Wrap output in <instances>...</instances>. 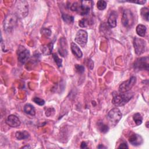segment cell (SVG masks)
I'll use <instances>...</instances> for the list:
<instances>
[{"label": "cell", "mask_w": 149, "mask_h": 149, "mask_svg": "<svg viewBox=\"0 0 149 149\" xmlns=\"http://www.w3.org/2000/svg\"><path fill=\"white\" fill-rule=\"evenodd\" d=\"M90 3H91V1H81L80 2H74L70 6V9L72 11H74L77 12L81 15H86L88 14L90 7L89 5Z\"/></svg>", "instance_id": "obj_1"}, {"label": "cell", "mask_w": 149, "mask_h": 149, "mask_svg": "<svg viewBox=\"0 0 149 149\" xmlns=\"http://www.w3.org/2000/svg\"><path fill=\"white\" fill-rule=\"evenodd\" d=\"M133 97V94L132 93H120L113 95L112 103L115 106H123L127 104Z\"/></svg>", "instance_id": "obj_2"}, {"label": "cell", "mask_w": 149, "mask_h": 149, "mask_svg": "<svg viewBox=\"0 0 149 149\" xmlns=\"http://www.w3.org/2000/svg\"><path fill=\"white\" fill-rule=\"evenodd\" d=\"M17 21V17L15 14H9L5 18L3 22L4 30L9 33L15 27Z\"/></svg>", "instance_id": "obj_3"}, {"label": "cell", "mask_w": 149, "mask_h": 149, "mask_svg": "<svg viewBox=\"0 0 149 149\" xmlns=\"http://www.w3.org/2000/svg\"><path fill=\"white\" fill-rule=\"evenodd\" d=\"M122 113L117 108H115L112 109L108 113L107 118L110 125L115 126L122 118Z\"/></svg>", "instance_id": "obj_4"}, {"label": "cell", "mask_w": 149, "mask_h": 149, "mask_svg": "<svg viewBox=\"0 0 149 149\" xmlns=\"http://www.w3.org/2000/svg\"><path fill=\"white\" fill-rule=\"evenodd\" d=\"M134 23V17L130 9L124 10L122 17V24L127 28L132 27Z\"/></svg>", "instance_id": "obj_5"}, {"label": "cell", "mask_w": 149, "mask_h": 149, "mask_svg": "<svg viewBox=\"0 0 149 149\" xmlns=\"http://www.w3.org/2000/svg\"><path fill=\"white\" fill-rule=\"evenodd\" d=\"M133 45L134 51L137 55H141L146 51L147 44L145 40L142 38L135 37L133 41Z\"/></svg>", "instance_id": "obj_6"}, {"label": "cell", "mask_w": 149, "mask_h": 149, "mask_svg": "<svg viewBox=\"0 0 149 149\" xmlns=\"http://www.w3.org/2000/svg\"><path fill=\"white\" fill-rule=\"evenodd\" d=\"M136 82V77L132 76L129 79L122 83L119 87V91L120 93L128 92L134 86Z\"/></svg>", "instance_id": "obj_7"}, {"label": "cell", "mask_w": 149, "mask_h": 149, "mask_svg": "<svg viewBox=\"0 0 149 149\" xmlns=\"http://www.w3.org/2000/svg\"><path fill=\"white\" fill-rule=\"evenodd\" d=\"M88 34L86 31L84 30H79L75 37V41L81 47H84L87 44Z\"/></svg>", "instance_id": "obj_8"}, {"label": "cell", "mask_w": 149, "mask_h": 149, "mask_svg": "<svg viewBox=\"0 0 149 149\" xmlns=\"http://www.w3.org/2000/svg\"><path fill=\"white\" fill-rule=\"evenodd\" d=\"M134 68L139 70H148V57H142L137 59L133 64Z\"/></svg>", "instance_id": "obj_9"}, {"label": "cell", "mask_w": 149, "mask_h": 149, "mask_svg": "<svg viewBox=\"0 0 149 149\" xmlns=\"http://www.w3.org/2000/svg\"><path fill=\"white\" fill-rule=\"evenodd\" d=\"M16 2L17 13L22 17H25L28 13V3L25 1H19Z\"/></svg>", "instance_id": "obj_10"}, {"label": "cell", "mask_w": 149, "mask_h": 149, "mask_svg": "<svg viewBox=\"0 0 149 149\" xmlns=\"http://www.w3.org/2000/svg\"><path fill=\"white\" fill-rule=\"evenodd\" d=\"M17 54H18V61L22 63H24L27 59H29L30 56V52L29 51L24 48L23 46H20L17 51Z\"/></svg>", "instance_id": "obj_11"}, {"label": "cell", "mask_w": 149, "mask_h": 149, "mask_svg": "<svg viewBox=\"0 0 149 149\" xmlns=\"http://www.w3.org/2000/svg\"><path fill=\"white\" fill-rule=\"evenodd\" d=\"M6 122L8 125L12 127H17L20 125V119L15 115H9L6 119Z\"/></svg>", "instance_id": "obj_12"}, {"label": "cell", "mask_w": 149, "mask_h": 149, "mask_svg": "<svg viewBox=\"0 0 149 149\" xmlns=\"http://www.w3.org/2000/svg\"><path fill=\"white\" fill-rule=\"evenodd\" d=\"M129 141L131 144L134 146H137L139 145H141L143 142V140L141 136L137 134L133 133L129 138Z\"/></svg>", "instance_id": "obj_13"}, {"label": "cell", "mask_w": 149, "mask_h": 149, "mask_svg": "<svg viewBox=\"0 0 149 149\" xmlns=\"http://www.w3.org/2000/svg\"><path fill=\"white\" fill-rule=\"evenodd\" d=\"M67 42L66 40L64 38H61L59 40V52L60 55L62 56H65L68 54L67 49Z\"/></svg>", "instance_id": "obj_14"}, {"label": "cell", "mask_w": 149, "mask_h": 149, "mask_svg": "<svg viewBox=\"0 0 149 149\" xmlns=\"http://www.w3.org/2000/svg\"><path fill=\"white\" fill-rule=\"evenodd\" d=\"M117 17H118L117 13L115 11H112L110 14L108 20V23L110 27L113 28L116 27V23H117Z\"/></svg>", "instance_id": "obj_15"}, {"label": "cell", "mask_w": 149, "mask_h": 149, "mask_svg": "<svg viewBox=\"0 0 149 149\" xmlns=\"http://www.w3.org/2000/svg\"><path fill=\"white\" fill-rule=\"evenodd\" d=\"M70 48H71L72 52L74 56H76L78 58H81L83 56L82 52L76 43L72 42L70 45Z\"/></svg>", "instance_id": "obj_16"}, {"label": "cell", "mask_w": 149, "mask_h": 149, "mask_svg": "<svg viewBox=\"0 0 149 149\" xmlns=\"http://www.w3.org/2000/svg\"><path fill=\"white\" fill-rule=\"evenodd\" d=\"M24 112L30 115L31 116H34L36 114V111H35V109L34 107L30 104H27L24 105Z\"/></svg>", "instance_id": "obj_17"}, {"label": "cell", "mask_w": 149, "mask_h": 149, "mask_svg": "<svg viewBox=\"0 0 149 149\" xmlns=\"http://www.w3.org/2000/svg\"><path fill=\"white\" fill-rule=\"evenodd\" d=\"M53 49V43L50 42L48 44H45L41 47V51L44 55H49Z\"/></svg>", "instance_id": "obj_18"}, {"label": "cell", "mask_w": 149, "mask_h": 149, "mask_svg": "<svg viewBox=\"0 0 149 149\" xmlns=\"http://www.w3.org/2000/svg\"><path fill=\"white\" fill-rule=\"evenodd\" d=\"M147 28L143 24H138L136 27V33L140 37H144L146 33Z\"/></svg>", "instance_id": "obj_19"}, {"label": "cell", "mask_w": 149, "mask_h": 149, "mask_svg": "<svg viewBox=\"0 0 149 149\" xmlns=\"http://www.w3.org/2000/svg\"><path fill=\"white\" fill-rule=\"evenodd\" d=\"M15 136L17 139L20 140L28 139L30 136V134L27 131L24 130L22 132H17L15 134Z\"/></svg>", "instance_id": "obj_20"}, {"label": "cell", "mask_w": 149, "mask_h": 149, "mask_svg": "<svg viewBox=\"0 0 149 149\" xmlns=\"http://www.w3.org/2000/svg\"><path fill=\"white\" fill-rule=\"evenodd\" d=\"M97 127H98V129L101 133H107L109 130V127L101 120H99L97 122Z\"/></svg>", "instance_id": "obj_21"}, {"label": "cell", "mask_w": 149, "mask_h": 149, "mask_svg": "<svg viewBox=\"0 0 149 149\" xmlns=\"http://www.w3.org/2000/svg\"><path fill=\"white\" fill-rule=\"evenodd\" d=\"M133 119L137 126L142 123L143 117L140 113H136L135 114H134L133 116Z\"/></svg>", "instance_id": "obj_22"}, {"label": "cell", "mask_w": 149, "mask_h": 149, "mask_svg": "<svg viewBox=\"0 0 149 149\" xmlns=\"http://www.w3.org/2000/svg\"><path fill=\"white\" fill-rule=\"evenodd\" d=\"M140 13L141 17L145 19L146 21H148V16H149V10L146 7L142 8L140 10Z\"/></svg>", "instance_id": "obj_23"}, {"label": "cell", "mask_w": 149, "mask_h": 149, "mask_svg": "<svg viewBox=\"0 0 149 149\" xmlns=\"http://www.w3.org/2000/svg\"><path fill=\"white\" fill-rule=\"evenodd\" d=\"M62 17L63 20L67 24H71L73 22V17L66 14H62Z\"/></svg>", "instance_id": "obj_24"}, {"label": "cell", "mask_w": 149, "mask_h": 149, "mask_svg": "<svg viewBox=\"0 0 149 149\" xmlns=\"http://www.w3.org/2000/svg\"><path fill=\"white\" fill-rule=\"evenodd\" d=\"M97 7L100 10H104L107 7V2L102 0L98 1L97 3Z\"/></svg>", "instance_id": "obj_25"}, {"label": "cell", "mask_w": 149, "mask_h": 149, "mask_svg": "<svg viewBox=\"0 0 149 149\" xmlns=\"http://www.w3.org/2000/svg\"><path fill=\"white\" fill-rule=\"evenodd\" d=\"M89 20L86 18L82 19L79 22V25L81 27H86L89 25Z\"/></svg>", "instance_id": "obj_26"}, {"label": "cell", "mask_w": 149, "mask_h": 149, "mask_svg": "<svg viewBox=\"0 0 149 149\" xmlns=\"http://www.w3.org/2000/svg\"><path fill=\"white\" fill-rule=\"evenodd\" d=\"M52 56H53V58H54L55 63H56L57 66L58 67H61L62 66V59L61 58H59L56 54H53Z\"/></svg>", "instance_id": "obj_27"}, {"label": "cell", "mask_w": 149, "mask_h": 149, "mask_svg": "<svg viewBox=\"0 0 149 149\" xmlns=\"http://www.w3.org/2000/svg\"><path fill=\"white\" fill-rule=\"evenodd\" d=\"M33 101L36 103L37 104L39 105H43L44 104H45V101L44 100L40 98H38V97H34L33 100Z\"/></svg>", "instance_id": "obj_28"}, {"label": "cell", "mask_w": 149, "mask_h": 149, "mask_svg": "<svg viewBox=\"0 0 149 149\" xmlns=\"http://www.w3.org/2000/svg\"><path fill=\"white\" fill-rule=\"evenodd\" d=\"M75 68L77 72L80 73H82L84 72V68L83 66L80 65H75Z\"/></svg>", "instance_id": "obj_29"}, {"label": "cell", "mask_w": 149, "mask_h": 149, "mask_svg": "<svg viewBox=\"0 0 149 149\" xmlns=\"http://www.w3.org/2000/svg\"><path fill=\"white\" fill-rule=\"evenodd\" d=\"M120 2H132V3H138V4H140V5H143L146 2V1H143V0H138V1H119Z\"/></svg>", "instance_id": "obj_30"}, {"label": "cell", "mask_w": 149, "mask_h": 149, "mask_svg": "<svg viewBox=\"0 0 149 149\" xmlns=\"http://www.w3.org/2000/svg\"><path fill=\"white\" fill-rule=\"evenodd\" d=\"M41 32H42L41 33H42L45 36H49L51 34V31L47 29H42L41 30Z\"/></svg>", "instance_id": "obj_31"}, {"label": "cell", "mask_w": 149, "mask_h": 149, "mask_svg": "<svg viewBox=\"0 0 149 149\" xmlns=\"http://www.w3.org/2000/svg\"><path fill=\"white\" fill-rule=\"evenodd\" d=\"M128 148V146L126 143H121L118 147V148Z\"/></svg>", "instance_id": "obj_32"}, {"label": "cell", "mask_w": 149, "mask_h": 149, "mask_svg": "<svg viewBox=\"0 0 149 149\" xmlns=\"http://www.w3.org/2000/svg\"><path fill=\"white\" fill-rule=\"evenodd\" d=\"M80 147L81 148H87V144H86V143L84 141H83L81 144V146Z\"/></svg>", "instance_id": "obj_33"}, {"label": "cell", "mask_w": 149, "mask_h": 149, "mask_svg": "<svg viewBox=\"0 0 149 149\" xmlns=\"http://www.w3.org/2000/svg\"><path fill=\"white\" fill-rule=\"evenodd\" d=\"M97 148H106L107 147H105V146H102V144H100V146H98V147H97Z\"/></svg>", "instance_id": "obj_34"}, {"label": "cell", "mask_w": 149, "mask_h": 149, "mask_svg": "<svg viewBox=\"0 0 149 149\" xmlns=\"http://www.w3.org/2000/svg\"><path fill=\"white\" fill-rule=\"evenodd\" d=\"M22 148H30V147L29 146H24Z\"/></svg>", "instance_id": "obj_35"}]
</instances>
